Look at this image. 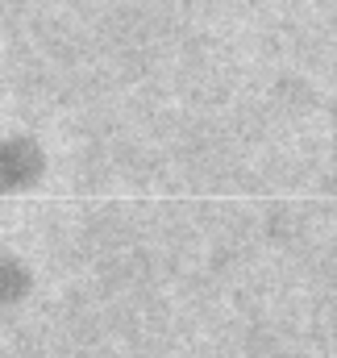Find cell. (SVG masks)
Masks as SVG:
<instances>
[{
    "mask_svg": "<svg viewBox=\"0 0 337 358\" xmlns=\"http://www.w3.org/2000/svg\"><path fill=\"white\" fill-rule=\"evenodd\" d=\"M21 287H25V275H21L17 267H8V263L0 259V296H17Z\"/></svg>",
    "mask_w": 337,
    "mask_h": 358,
    "instance_id": "1",
    "label": "cell"
}]
</instances>
